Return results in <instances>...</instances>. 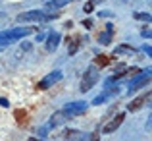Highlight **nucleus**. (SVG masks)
Instances as JSON below:
<instances>
[{
    "mask_svg": "<svg viewBox=\"0 0 152 141\" xmlns=\"http://www.w3.org/2000/svg\"><path fill=\"white\" fill-rule=\"evenodd\" d=\"M46 134H48V126H45V128L39 130V135H41V137H46Z\"/></svg>",
    "mask_w": 152,
    "mask_h": 141,
    "instance_id": "obj_20",
    "label": "nucleus"
},
{
    "mask_svg": "<svg viewBox=\"0 0 152 141\" xmlns=\"http://www.w3.org/2000/svg\"><path fill=\"white\" fill-rule=\"evenodd\" d=\"M29 48H31L29 43H23V45H21V50H29Z\"/></svg>",
    "mask_w": 152,
    "mask_h": 141,
    "instance_id": "obj_25",
    "label": "nucleus"
},
{
    "mask_svg": "<svg viewBox=\"0 0 152 141\" xmlns=\"http://www.w3.org/2000/svg\"><path fill=\"white\" fill-rule=\"evenodd\" d=\"M108 95H110V93H108V91H106V93H102V95H98L96 99L93 100V104H100V103H104V100L108 99Z\"/></svg>",
    "mask_w": 152,
    "mask_h": 141,
    "instance_id": "obj_19",
    "label": "nucleus"
},
{
    "mask_svg": "<svg viewBox=\"0 0 152 141\" xmlns=\"http://www.w3.org/2000/svg\"><path fill=\"white\" fill-rule=\"evenodd\" d=\"M112 33H114V27H112V23H110L108 29L98 35V43H100V45H110L112 43Z\"/></svg>",
    "mask_w": 152,
    "mask_h": 141,
    "instance_id": "obj_10",
    "label": "nucleus"
},
{
    "mask_svg": "<svg viewBox=\"0 0 152 141\" xmlns=\"http://www.w3.org/2000/svg\"><path fill=\"white\" fill-rule=\"evenodd\" d=\"M150 100V91L146 95H141V97H137V99H133L129 103V112H137V110H141L142 106H145L146 103Z\"/></svg>",
    "mask_w": 152,
    "mask_h": 141,
    "instance_id": "obj_6",
    "label": "nucleus"
},
{
    "mask_svg": "<svg viewBox=\"0 0 152 141\" xmlns=\"http://www.w3.org/2000/svg\"><path fill=\"white\" fill-rule=\"evenodd\" d=\"M135 48L129 47V45H119L118 48H115V52H119V54H133Z\"/></svg>",
    "mask_w": 152,
    "mask_h": 141,
    "instance_id": "obj_16",
    "label": "nucleus"
},
{
    "mask_svg": "<svg viewBox=\"0 0 152 141\" xmlns=\"http://www.w3.org/2000/svg\"><path fill=\"white\" fill-rule=\"evenodd\" d=\"M142 37L145 39H150V29L146 27V29H142Z\"/></svg>",
    "mask_w": 152,
    "mask_h": 141,
    "instance_id": "obj_22",
    "label": "nucleus"
},
{
    "mask_svg": "<svg viewBox=\"0 0 152 141\" xmlns=\"http://www.w3.org/2000/svg\"><path fill=\"white\" fill-rule=\"evenodd\" d=\"M0 106H8V99H0Z\"/></svg>",
    "mask_w": 152,
    "mask_h": 141,
    "instance_id": "obj_26",
    "label": "nucleus"
},
{
    "mask_svg": "<svg viewBox=\"0 0 152 141\" xmlns=\"http://www.w3.org/2000/svg\"><path fill=\"white\" fill-rule=\"evenodd\" d=\"M69 112L64 108V110H58V112H54L52 114V118H50V126L52 128H58V126H62V124H66L67 120H69Z\"/></svg>",
    "mask_w": 152,
    "mask_h": 141,
    "instance_id": "obj_5",
    "label": "nucleus"
},
{
    "mask_svg": "<svg viewBox=\"0 0 152 141\" xmlns=\"http://www.w3.org/2000/svg\"><path fill=\"white\" fill-rule=\"evenodd\" d=\"M60 79H62V72L56 70V72H52V74L45 75V78H42L41 81L37 83V89H39V91H45V89H48V87H52L54 83H58Z\"/></svg>",
    "mask_w": 152,
    "mask_h": 141,
    "instance_id": "obj_4",
    "label": "nucleus"
},
{
    "mask_svg": "<svg viewBox=\"0 0 152 141\" xmlns=\"http://www.w3.org/2000/svg\"><path fill=\"white\" fill-rule=\"evenodd\" d=\"M31 33H37L35 27H18V29H10V31H2L0 33V47H8L12 43L23 39L25 35H31Z\"/></svg>",
    "mask_w": 152,
    "mask_h": 141,
    "instance_id": "obj_1",
    "label": "nucleus"
},
{
    "mask_svg": "<svg viewBox=\"0 0 152 141\" xmlns=\"http://www.w3.org/2000/svg\"><path fill=\"white\" fill-rule=\"evenodd\" d=\"M93 10H94V4H93V2H87V4H85V12L89 14V12H93Z\"/></svg>",
    "mask_w": 152,
    "mask_h": 141,
    "instance_id": "obj_21",
    "label": "nucleus"
},
{
    "mask_svg": "<svg viewBox=\"0 0 152 141\" xmlns=\"http://www.w3.org/2000/svg\"><path fill=\"white\" fill-rule=\"evenodd\" d=\"M135 19L148 23V21H150V14H148V12H146V14H145V12H137V14H135Z\"/></svg>",
    "mask_w": 152,
    "mask_h": 141,
    "instance_id": "obj_17",
    "label": "nucleus"
},
{
    "mask_svg": "<svg viewBox=\"0 0 152 141\" xmlns=\"http://www.w3.org/2000/svg\"><path fill=\"white\" fill-rule=\"evenodd\" d=\"M100 18H112V12H100Z\"/></svg>",
    "mask_w": 152,
    "mask_h": 141,
    "instance_id": "obj_24",
    "label": "nucleus"
},
{
    "mask_svg": "<svg viewBox=\"0 0 152 141\" xmlns=\"http://www.w3.org/2000/svg\"><path fill=\"white\" fill-rule=\"evenodd\" d=\"M150 83V70H146L145 74H141L137 79H135L133 83H131V87H129V91H137V89H141V87H145V85H148Z\"/></svg>",
    "mask_w": 152,
    "mask_h": 141,
    "instance_id": "obj_7",
    "label": "nucleus"
},
{
    "mask_svg": "<svg viewBox=\"0 0 152 141\" xmlns=\"http://www.w3.org/2000/svg\"><path fill=\"white\" fill-rule=\"evenodd\" d=\"M25 118H27V112L25 110H21V108L15 110V120H18V122H21V120H25Z\"/></svg>",
    "mask_w": 152,
    "mask_h": 141,
    "instance_id": "obj_18",
    "label": "nucleus"
},
{
    "mask_svg": "<svg viewBox=\"0 0 152 141\" xmlns=\"http://www.w3.org/2000/svg\"><path fill=\"white\" fill-rule=\"evenodd\" d=\"M66 110L69 112V114H83V112L87 110V103H85V100H75V103L67 104Z\"/></svg>",
    "mask_w": 152,
    "mask_h": 141,
    "instance_id": "obj_8",
    "label": "nucleus"
},
{
    "mask_svg": "<svg viewBox=\"0 0 152 141\" xmlns=\"http://www.w3.org/2000/svg\"><path fill=\"white\" fill-rule=\"evenodd\" d=\"M58 14H48V12L42 10H31V12H23V14L18 16V21L27 23V21H50V19H56Z\"/></svg>",
    "mask_w": 152,
    "mask_h": 141,
    "instance_id": "obj_2",
    "label": "nucleus"
},
{
    "mask_svg": "<svg viewBox=\"0 0 152 141\" xmlns=\"http://www.w3.org/2000/svg\"><path fill=\"white\" fill-rule=\"evenodd\" d=\"M60 41H62V37H60L58 33H50L48 41H46V50H54V48L60 45Z\"/></svg>",
    "mask_w": 152,
    "mask_h": 141,
    "instance_id": "obj_11",
    "label": "nucleus"
},
{
    "mask_svg": "<svg viewBox=\"0 0 152 141\" xmlns=\"http://www.w3.org/2000/svg\"><path fill=\"white\" fill-rule=\"evenodd\" d=\"M123 120H125V114H123V112H119V114L115 116V118L112 120V122L108 124L106 128H104V134H112V131H115V130H118V128L123 124Z\"/></svg>",
    "mask_w": 152,
    "mask_h": 141,
    "instance_id": "obj_9",
    "label": "nucleus"
},
{
    "mask_svg": "<svg viewBox=\"0 0 152 141\" xmlns=\"http://www.w3.org/2000/svg\"><path fill=\"white\" fill-rule=\"evenodd\" d=\"M142 50H145V52H146L148 56L152 54V48H150V45H145V47H142Z\"/></svg>",
    "mask_w": 152,
    "mask_h": 141,
    "instance_id": "obj_23",
    "label": "nucleus"
},
{
    "mask_svg": "<svg viewBox=\"0 0 152 141\" xmlns=\"http://www.w3.org/2000/svg\"><path fill=\"white\" fill-rule=\"evenodd\" d=\"M69 41H71V39H69ZM79 43H81V39H73V41H71V45L67 43V50H69V54H75V52H77Z\"/></svg>",
    "mask_w": 152,
    "mask_h": 141,
    "instance_id": "obj_15",
    "label": "nucleus"
},
{
    "mask_svg": "<svg viewBox=\"0 0 152 141\" xmlns=\"http://www.w3.org/2000/svg\"><path fill=\"white\" fill-rule=\"evenodd\" d=\"M62 137H66V139H83V137H85V134H81V131H73V130H67V131H64Z\"/></svg>",
    "mask_w": 152,
    "mask_h": 141,
    "instance_id": "obj_13",
    "label": "nucleus"
},
{
    "mask_svg": "<svg viewBox=\"0 0 152 141\" xmlns=\"http://www.w3.org/2000/svg\"><path fill=\"white\" fill-rule=\"evenodd\" d=\"M98 79H100V75H98V68H96V66H89V68L85 70V74H83L81 91H83V93L91 91V89H93V87L98 83Z\"/></svg>",
    "mask_w": 152,
    "mask_h": 141,
    "instance_id": "obj_3",
    "label": "nucleus"
},
{
    "mask_svg": "<svg viewBox=\"0 0 152 141\" xmlns=\"http://www.w3.org/2000/svg\"><path fill=\"white\" fill-rule=\"evenodd\" d=\"M108 64H110V58L104 56V54H98L96 58H94V66L96 68H104V66H108Z\"/></svg>",
    "mask_w": 152,
    "mask_h": 141,
    "instance_id": "obj_14",
    "label": "nucleus"
},
{
    "mask_svg": "<svg viewBox=\"0 0 152 141\" xmlns=\"http://www.w3.org/2000/svg\"><path fill=\"white\" fill-rule=\"evenodd\" d=\"M67 2H69V0H52V2L46 4V8H48V10H60V8H64Z\"/></svg>",
    "mask_w": 152,
    "mask_h": 141,
    "instance_id": "obj_12",
    "label": "nucleus"
}]
</instances>
